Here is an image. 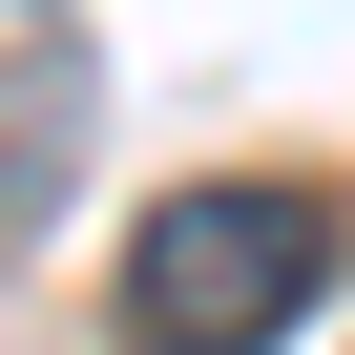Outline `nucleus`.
<instances>
[{"instance_id": "1", "label": "nucleus", "mask_w": 355, "mask_h": 355, "mask_svg": "<svg viewBox=\"0 0 355 355\" xmlns=\"http://www.w3.org/2000/svg\"><path fill=\"white\" fill-rule=\"evenodd\" d=\"M313 293H334V209L313 189H167L146 251H125V334L146 355H272Z\"/></svg>"}]
</instances>
